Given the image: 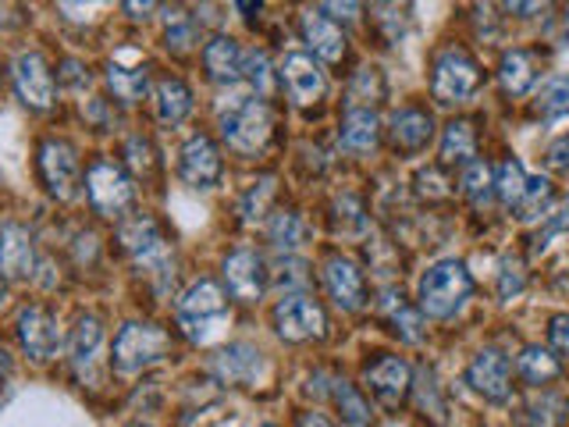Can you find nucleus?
I'll use <instances>...</instances> for the list:
<instances>
[{
    "instance_id": "obj_1",
    "label": "nucleus",
    "mask_w": 569,
    "mask_h": 427,
    "mask_svg": "<svg viewBox=\"0 0 569 427\" xmlns=\"http://www.w3.org/2000/svg\"><path fill=\"white\" fill-rule=\"evenodd\" d=\"M473 281L462 260H438L435 267H427V275L420 278V310L427 317H452L462 310V302L470 299Z\"/></svg>"
},
{
    "instance_id": "obj_2",
    "label": "nucleus",
    "mask_w": 569,
    "mask_h": 427,
    "mask_svg": "<svg viewBox=\"0 0 569 427\" xmlns=\"http://www.w3.org/2000/svg\"><path fill=\"white\" fill-rule=\"evenodd\" d=\"M221 136L231 150L239 153H257L267 136H271V115H267L263 100H253V97H236L221 107Z\"/></svg>"
},
{
    "instance_id": "obj_3",
    "label": "nucleus",
    "mask_w": 569,
    "mask_h": 427,
    "mask_svg": "<svg viewBox=\"0 0 569 427\" xmlns=\"http://www.w3.org/2000/svg\"><path fill=\"white\" fill-rule=\"evenodd\" d=\"M228 314V296L213 278H200L192 289L178 299V325L186 328L189 338L207 342L210 331L221 325Z\"/></svg>"
},
{
    "instance_id": "obj_4",
    "label": "nucleus",
    "mask_w": 569,
    "mask_h": 427,
    "mask_svg": "<svg viewBox=\"0 0 569 427\" xmlns=\"http://www.w3.org/2000/svg\"><path fill=\"white\" fill-rule=\"evenodd\" d=\"M168 352H171V335L157 325H139V320H132V325H124L114 338V367L121 374L147 370L157 360H164Z\"/></svg>"
},
{
    "instance_id": "obj_5",
    "label": "nucleus",
    "mask_w": 569,
    "mask_h": 427,
    "mask_svg": "<svg viewBox=\"0 0 569 427\" xmlns=\"http://www.w3.org/2000/svg\"><path fill=\"white\" fill-rule=\"evenodd\" d=\"M480 86V68L477 61L470 58L467 50H445L438 53L435 61V76H431V93L438 103L452 107V103H462L477 93Z\"/></svg>"
},
{
    "instance_id": "obj_6",
    "label": "nucleus",
    "mask_w": 569,
    "mask_h": 427,
    "mask_svg": "<svg viewBox=\"0 0 569 427\" xmlns=\"http://www.w3.org/2000/svg\"><path fill=\"white\" fill-rule=\"evenodd\" d=\"M86 192H89V203H93L100 214H121L132 203L136 186H132L129 171L114 165V160H93L86 171Z\"/></svg>"
},
{
    "instance_id": "obj_7",
    "label": "nucleus",
    "mask_w": 569,
    "mask_h": 427,
    "mask_svg": "<svg viewBox=\"0 0 569 427\" xmlns=\"http://www.w3.org/2000/svg\"><path fill=\"white\" fill-rule=\"evenodd\" d=\"M274 328L284 342H310V338H320L328 328L325 307L310 296H289L274 307Z\"/></svg>"
},
{
    "instance_id": "obj_8",
    "label": "nucleus",
    "mask_w": 569,
    "mask_h": 427,
    "mask_svg": "<svg viewBox=\"0 0 569 427\" xmlns=\"http://www.w3.org/2000/svg\"><path fill=\"white\" fill-rule=\"evenodd\" d=\"M40 175L50 196L71 200L79 192V153L64 139H47L40 147Z\"/></svg>"
},
{
    "instance_id": "obj_9",
    "label": "nucleus",
    "mask_w": 569,
    "mask_h": 427,
    "mask_svg": "<svg viewBox=\"0 0 569 427\" xmlns=\"http://www.w3.org/2000/svg\"><path fill=\"white\" fill-rule=\"evenodd\" d=\"M14 89H18V97H22V103L36 107V111H43V107L53 103L58 86H53V71L43 61V53H36V50L18 53L14 58Z\"/></svg>"
},
{
    "instance_id": "obj_10",
    "label": "nucleus",
    "mask_w": 569,
    "mask_h": 427,
    "mask_svg": "<svg viewBox=\"0 0 569 427\" xmlns=\"http://www.w3.org/2000/svg\"><path fill=\"white\" fill-rule=\"evenodd\" d=\"M18 338H22V349L40 364L61 349L58 320H53V314L47 307H26L18 314Z\"/></svg>"
},
{
    "instance_id": "obj_11",
    "label": "nucleus",
    "mask_w": 569,
    "mask_h": 427,
    "mask_svg": "<svg viewBox=\"0 0 569 427\" xmlns=\"http://www.w3.org/2000/svg\"><path fill=\"white\" fill-rule=\"evenodd\" d=\"M36 271V246L26 225L4 221L0 225V275L11 281H26Z\"/></svg>"
},
{
    "instance_id": "obj_12",
    "label": "nucleus",
    "mask_w": 569,
    "mask_h": 427,
    "mask_svg": "<svg viewBox=\"0 0 569 427\" xmlns=\"http://www.w3.org/2000/svg\"><path fill=\"white\" fill-rule=\"evenodd\" d=\"M367 385L370 391L378 396L385 406H402L409 388H413V374H409V364L399 360V356H378L370 367H367Z\"/></svg>"
},
{
    "instance_id": "obj_13",
    "label": "nucleus",
    "mask_w": 569,
    "mask_h": 427,
    "mask_svg": "<svg viewBox=\"0 0 569 427\" xmlns=\"http://www.w3.org/2000/svg\"><path fill=\"white\" fill-rule=\"evenodd\" d=\"M467 381L477 396H485L488 403H506L509 399V360L498 349H485L473 356V364L467 370Z\"/></svg>"
},
{
    "instance_id": "obj_14",
    "label": "nucleus",
    "mask_w": 569,
    "mask_h": 427,
    "mask_svg": "<svg viewBox=\"0 0 569 427\" xmlns=\"http://www.w3.org/2000/svg\"><path fill=\"white\" fill-rule=\"evenodd\" d=\"M325 285L331 299L342 310H363L367 307V278L363 271L346 257H328L325 264Z\"/></svg>"
},
{
    "instance_id": "obj_15",
    "label": "nucleus",
    "mask_w": 569,
    "mask_h": 427,
    "mask_svg": "<svg viewBox=\"0 0 569 427\" xmlns=\"http://www.w3.org/2000/svg\"><path fill=\"white\" fill-rule=\"evenodd\" d=\"M281 79H284V86H289V97H292L299 107L317 103L320 97H325V71H320V68L313 64L310 53H302V50L284 53V61H281Z\"/></svg>"
},
{
    "instance_id": "obj_16",
    "label": "nucleus",
    "mask_w": 569,
    "mask_h": 427,
    "mask_svg": "<svg viewBox=\"0 0 569 427\" xmlns=\"http://www.w3.org/2000/svg\"><path fill=\"white\" fill-rule=\"evenodd\" d=\"M224 281H228V292L236 299H246V302L260 299L267 285L263 260L253 249H236V254L224 260Z\"/></svg>"
},
{
    "instance_id": "obj_17",
    "label": "nucleus",
    "mask_w": 569,
    "mask_h": 427,
    "mask_svg": "<svg viewBox=\"0 0 569 427\" xmlns=\"http://www.w3.org/2000/svg\"><path fill=\"white\" fill-rule=\"evenodd\" d=\"M182 178L192 189H210L221 178V153L207 136H192L182 147Z\"/></svg>"
},
{
    "instance_id": "obj_18",
    "label": "nucleus",
    "mask_w": 569,
    "mask_h": 427,
    "mask_svg": "<svg viewBox=\"0 0 569 427\" xmlns=\"http://www.w3.org/2000/svg\"><path fill=\"white\" fill-rule=\"evenodd\" d=\"M121 242L139 264H164L168 260V242L160 236L153 218H132L121 225Z\"/></svg>"
},
{
    "instance_id": "obj_19",
    "label": "nucleus",
    "mask_w": 569,
    "mask_h": 427,
    "mask_svg": "<svg viewBox=\"0 0 569 427\" xmlns=\"http://www.w3.org/2000/svg\"><path fill=\"white\" fill-rule=\"evenodd\" d=\"M435 136V121L420 107H406L391 118V147L402 153H420Z\"/></svg>"
},
{
    "instance_id": "obj_20",
    "label": "nucleus",
    "mask_w": 569,
    "mask_h": 427,
    "mask_svg": "<svg viewBox=\"0 0 569 427\" xmlns=\"http://www.w3.org/2000/svg\"><path fill=\"white\" fill-rule=\"evenodd\" d=\"M302 36H307V43L313 47L317 58H325L328 64L346 58V36H342V29H338L331 18H325L320 11L302 14Z\"/></svg>"
},
{
    "instance_id": "obj_21",
    "label": "nucleus",
    "mask_w": 569,
    "mask_h": 427,
    "mask_svg": "<svg viewBox=\"0 0 569 427\" xmlns=\"http://www.w3.org/2000/svg\"><path fill=\"white\" fill-rule=\"evenodd\" d=\"M210 370L218 374L221 381H231V385H246V381H253L257 374L263 370V360H260V352L253 346H228L221 349L218 356L210 360Z\"/></svg>"
},
{
    "instance_id": "obj_22",
    "label": "nucleus",
    "mask_w": 569,
    "mask_h": 427,
    "mask_svg": "<svg viewBox=\"0 0 569 427\" xmlns=\"http://www.w3.org/2000/svg\"><path fill=\"white\" fill-rule=\"evenodd\" d=\"M242 61H246V53L239 50V43L231 40V36H213L203 47V68L213 82H236L242 76Z\"/></svg>"
},
{
    "instance_id": "obj_23",
    "label": "nucleus",
    "mask_w": 569,
    "mask_h": 427,
    "mask_svg": "<svg viewBox=\"0 0 569 427\" xmlns=\"http://www.w3.org/2000/svg\"><path fill=\"white\" fill-rule=\"evenodd\" d=\"M378 115L370 111V107H352V111L342 118V129H338V139H342V147L352 150V153H367L373 150V142H378Z\"/></svg>"
},
{
    "instance_id": "obj_24",
    "label": "nucleus",
    "mask_w": 569,
    "mask_h": 427,
    "mask_svg": "<svg viewBox=\"0 0 569 427\" xmlns=\"http://www.w3.org/2000/svg\"><path fill=\"white\" fill-rule=\"evenodd\" d=\"M107 82H111L114 97H121L124 103H132V100H139L142 93H147V86H150V68L142 64V61L124 64V53H121V58H114L111 68H107Z\"/></svg>"
},
{
    "instance_id": "obj_25",
    "label": "nucleus",
    "mask_w": 569,
    "mask_h": 427,
    "mask_svg": "<svg viewBox=\"0 0 569 427\" xmlns=\"http://www.w3.org/2000/svg\"><path fill=\"white\" fill-rule=\"evenodd\" d=\"M473 153H477L473 121L456 118V121L445 125V136H441V165H470Z\"/></svg>"
},
{
    "instance_id": "obj_26",
    "label": "nucleus",
    "mask_w": 569,
    "mask_h": 427,
    "mask_svg": "<svg viewBox=\"0 0 569 427\" xmlns=\"http://www.w3.org/2000/svg\"><path fill=\"white\" fill-rule=\"evenodd\" d=\"M533 79H538V64H533V58L527 50H506L502 53V64H498V82L506 86V93H512V97L527 93V89L533 86Z\"/></svg>"
},
{
    "instance_id": "obj_27",
    "label": "nucleus",
    "mask_w": 569,
    "mask_h": 427,
    "mask_svg": "<svg viewBox=\"0 0 569 427\" xmlns=\"http://www.w3.org/2000/svg\"><path fill=\"white\" fill-rule=\"evenodd\" d=\"M153 97H157V118L164 125L186 121V115L192 111V93L182 79H160Z\"/></svg>"
},
{
    "instance_id": "obj_28",
    "label": "nucleus",
    "mask_w": 569,
    "mask_h": 427,
    "mask_svg": "<svg viewBox=\"0 0 569 427\" xmlns=\"http://www.w3.org/2000/svg\"><path fill=\"white\" fill-rule=\"evenodd\" d=\"M559 370H562V364H559V356H551L548 349H541V346H527L523 352H520V374L530 381V385H548V381H556L559 378Z\"/></svg>"
},
{
    "instance_id": "obj_29",
    "label": "nucleus",
    "mask_w": 569,
    "mask_h": 427,
    "mask_svg": "<svg viewBox=\"0 0 569 427\" xmlns=\"http://www.w3.org/2000/svg\"><path fill=\"white\" fill-rule=\"evenodd\" d=\"M335 406H338V414H342V420L349 427H370L373 424L370 403L349 381H335Z\"/></svg>"
},
{
    "instance_id": "obj_30",
    "label": "nucleus",
    "mask_w": 569,
    "mask_h": 427,
    "mask_svg": "<svg viewBox=\"0 0 569 427\" xmlns=\"http://www.w3.org/2000/svg\"><path fill=\"white\" fill-rule=\"evenodd\" d=\"M100 342H103L100 320L97 317H82L76 325V335H71V360H76V367L93 364V356L100 352Z\"/></svg>"
},
{
    "instance_id": "obj_31",
    "label": "nucleus",
    "mask_w": 569,
    "mask_h": 427,
    "mask_svg": "<svg viewBox=\"0 0 569 427\" xmlns=\"http://www.w3.org/2000/svg\"><path fill=\"white\" fill-rule=\"evenodd\" d=\"M385 307H388L391 325H396V331L406 338V342H420V338H423V320H420V314L402 299V292H388V302H385Z\"/></svg>"
},
{
    "instance_id": "obj_32",
    "label": "nucleus",
    "mask_w": 569,
    "mask_h": 427,
    "mask_svg": "<svg viewBox=\"0 0 569 427\" xmlns=\"http://www.w3.org/2000/svg\"><path fill=\"white\" fill-rule=\"evenodd\" d=\"M523 189H527V175L520 168V160H502V165L495 168V192H498V200H502L506 207H516V203H520Z\"/></svg>"
},
{
    "instance_id": "obj_33",
    "label": "nucleus",
    "mask_w": 569,
    "mask_h": 427,
    "mask_svg": "<svg viewBox=\"0 0 569 427\" xmlns=\"http://www.w3.org/2000/svg\"><path fill=\"white\" fill-rule=\"evenodd\" d=\"M307 236V228H302V218L296 210H278L271 225H267V239H271L278 249H296Z\"/></svg>"
},
{
    "instance_id": "obj_34",
    "label": "nucleus",
    "mask_w": 569,
    "mask_h": 427,
    "mask_svg": "<svg viewBox=\"0 0 569 427\" xmlns=\"http://www.w3.org/2000/svg\"><path fill=\"white\" fill-rule=\"evenodd\" d=\"M533 111L541 118H556V115H569V76H556L541 86L538 93V103H533Z\"/></svg>"
},
{
    "instance_id": "obj_35",
    "label": "nucleus",
    "mask_w": 569,
    "mask_h": 427,
    "mask_svg": "<svg viewBox=\"0 0 569 427\" xmlns=\"http://www.w3.org/2000/svg\"><path fill=\"white\" fill-rule=\"evenodd\" d=\"M462 192H467L477 207H485L491 200L495 175H491V168L485 165V160H470V165H467V171H462Z\"/></svg>"
},
{
    "instance_id": "obj_36",
    "label": "nucleus",
    "mask_w": 569,
    "mask_h": 427,
    "mask_svg": "<svg viewBox=\"0 0 569 427\" xmlns=\"http://www.w3.org/2000/svg\"><path fill=\"white\" fill-rule=\"evenodd\" d=\"M548 203H551V182H548V178H527V189L520 196V203H516V218H523V221L538 218L541 210H548Z\"/></svg>"
},
{
    "instance_id": "obj_37",
    "label": "nucleus",
    "mask_w": 569,
    "mask_h": 427,
    "mask_svg": "<svg viewBox=\"0 0 569 427\" xmlns=\"http://www.w3.org/2000/svg\"><path fill=\"white\" fill-rule=\"evenodd\" d=\"M242 76L249 79V86L257 89V97H267V93H271V61H267V53H263V50L246 53Z\"/></svg>"
},
{
    "instance_id": "obj_38",
    "label": "nucleus",
    "mask_w": 569,
    "mask_h": 427,
    "mask_svg": "<svg viewBox=\"0 0 569 427\" xmlns=\"http://www.w3.org/2000/svg\"><path fill=\"white\" fill-rule=\"evenodd\" d=\"M562 399L556 396H541L530 403V424L533 427H562L566 424V414H562Z\"/></svg>"
},
{
    "instance_id": "obj_39",
    "label": "nucleus",
    "mask_w": 569,
    "mask_h": 427,
    "mask_svg": "<svg viewBox=\"0 0 569 427\" xmlns=\"http://www.w3.org/2000/svg\"><path fill=\"white\" fill-rule=\"evenodd\" d=\"M192 43H196V26H192V18L182 14V11L168 14V47H174V50H189Z\"/></svg>"
},
{
    "instance_id": "obj_40",
    "label": "nucleus",
    "mask_w": 569,
    "mask_h": 427,
    "mask_svg": "<svg viewBox=\"0 0 569 427\" xmlns=\"http://www.w3.org/2000/svg\"><path fill=\"white\" fill-rule=\"evenodd\" d=\"M417 192L423 196V200H449V196H452L449 182H445L438 168H427V171L417 175Z\"/></svg>"
},
{
    "instance_id": "obj_41",
    "label": "nucleus",
    "mask_w": 569,
    "mask_h": 427,
    "mask_svg": "<svg viewBox=\"0 0 569 427\" xmlns=\"http://www.w3.org/2000/svg\"><path fill=\"white\" fill-rule=\"evenodd\" d=\"M274 196V182L271 178H263V182H257L253 189H249V196H246V203H242V214H246V221H253V218H260L257 210H263V203L271 200Z\"/></svg>"
},
{
    "instance_id": "obj_42",
    "label": "nucleus",
    "mask_w": 569,
    "mask_h": 427,
    "mask_svg": "<svg viewBox=\"0 0 569 427\" xmlns=\"http://www.w3.org/2000/svg\"><path fill=\"white\" fill-rule=\"evenodd\" d=\"M548 342L556 352L569 356V314H556L548 320Z\"/></svg>"
},
{
    "instance_id": "obj_43",
    "label": "nucleus",
    "mask_w": 569,
    "mask_h": 427,
    "mask_svg": "<svg viewBox=\"0 0 569 427\" xmlns=\"http://www.w3.org/2000/svg\"><path fill=\"white\" fill-rule=\"evenodd\" d=\"M569 228V210H559L556 214V218H551L548 225H545V231H538V236H533V254H545V249H548V239L551 236H559V231H566Z\"/></svg>"
},
{
    "instance_id": "obj_44",
    "label": "nucleus",
    "mask_w": 569,
    "mask_h": 427,
    "mask_svg": "<svg viewBox=\"0 0 569 427\" xmlns=\"http://www.w3.org/2000/svg\"><path fill=\"white\" fill-rule=\"evenodd\" d=\"M129 160H132V168L150 171V168H153V147H150V139L132 136V139H129Z\"/></svg>"
},
{
    "instance_id": "obj_45",
    "label": "nucleus",
    "mask_w": 569,
    "mask_h": 427,
    "mask_svg": "<svg viewBox=\"0 0 569 427\" xmlns=\"http://www.w3.org/2000/svg\"><path fill=\"white\" fill-rule=\"evenodd\" d=\"M520 289H523V271H520V264L506 260V264H502V285H498V296L509 299L512 292H520Z\"/></svg>"
},
{
    "instance_id": "obj_46",
    "label": "nucleus",
    "mask_w": 569,
    "mask_h": 427,
    "mask_svg": "<svg viewBox=\"0 0 569 427\" xmlns=\"http://www.w3.org/2000/svg\"><path fill=\"white\" fill-rule=\"evenodd\" d=\"M545 160H548L551 171H569V136H559L556 142H551Z\"/></svg>"
},
{
    "instance_id": "obj_47",
    "label": "nucleus",
    "mask_w": 569,
    "mask_h": 427,
    "mask_svg": "<svg viewBox=\"0 0 569 427\" xmlns=\"http://www.w3.org/2000/svg\"><path fill=\"white\" fill-rule=\"evenodd\" d=\"M296 271H302V264L284 257V260L278 264V275H274V278H278L281 285H302V281H307V275H296Z\"/></svg>"
},
{
    "instance_id": "obj_48",
    "label": "nucleus",
    "mask_w": 569,
    "mask_h": 427,
    "mask_svg": "<svg viewBox=\"0 0 569 427\" xmlns=\"http://www.w3.org/2000/svg\"><path fill=\"white\" fill-rule=\"evenodd\" d=\"M320 11H328V14H335V18H346V22H352V18L360 14V8H356V4H325Z\"/></svg>"
},
{
    "instance_id": "obj_49",
    "label": "nucleus",
    "mask_w": 569,
    "mask_h": 427,
    "mask_svg": "<svg viewBox=\"0 0 569 427\" xmlns=\"http://www.w3.org/2000/svg\"><path fill=\"white\" fill-rule=\"evenodd\" d=\"M299 427H331L325 417H320V414H307V417H302V424Z\"/></svg>"
},
{
    "instance_id": "obj_50",
    "label": "nucleus",
    "mask_w": 569,
    "mask_h": 427,
    "mask_svg": "<svg viewBox=\"0 0 569 427\" xmlns=\"http://www.w3.org/2000/svg\"><path fill=\"white\" fill-rule=\"evenodd\" d=\"M8 370H11V360H8V352L0 349V385H4V378H8Z\"/></svg>"
},
{
    "instance_id": "obj_51",
    "label": "nucleus",
    "mask_w": 569,
    "mask_h": 427,
    "mask_svg": "<svg viewBox=\"0 0 569 427\" xmlns=\"http://www.w3.org/2000/svg\"><path fill=\"white\" fill-rule=\"evenodd\" d=\"M0 302H4V275H0Z\"/></svg>"
},
{
    "instance_id": "obj_52",
    "label": "nucleus",
    "mask_w": 569,
    "mask_h": 427,
    "mask_svg": "<svg viewBox=\"0 0 569 427\" xmlns=\"http://www.w3.org/2000/svg\"><path fill=\"white\" fill-rule=\"evenodd\" d=\"M129 427H147V424H129Z\"/></svg>"
},
{
    "instance_id": "obj_53",
    "label": "nucleus",
    "mask_w": 569,
    "mask_h": 427,
    "mask_svg": "<svg viewBox=\"0 0 569 427\" xmlns=\"http://www.w3.org/2000/svg\"><path fill=\"white\" fill-rule=\"evenodd\" d=\"M267 427H274V424H267Z\"/></svg>"
}]
</instances>
